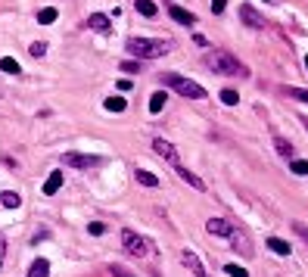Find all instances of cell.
Masks as SVG:
<instances>
[{
	"label": "cell",
	"instance_id": "obj_32",
	"mask_svg": "<svg viewBox=\"0 0 308 277\" xmlns=\"http://www.w3.org/2000/svg\"><path fill=\"white\" fill-rule=\"evenodd\" d=\"M88 231L93 234V237H100V234H103V231H106V228H103V224H100V221H93V224H90V228H88Z\"/></svg>",
	"mask_w": 308,
	"mask_h": 277
},
{
	"label": "cell",
	"instance_id": "obj_4",
	"mask_svg": "<svg viewBox=\"0 0 308 277\" xmlns=\"http://www.w3.org/2000/svg\"><path fill=\"white\" fill-rule=\"evenodd\" d=\"M122 246H125V253L134 256V258H143V256L150 253L147 240H143L140 234H134V231H122Z\"/></svg>",
	"mask_w": 308,
	"mask_h": 277
},
{
	"label": "cell",
	"instance_id": "obj_5",
	"mask_svg": "<svg viewBox=\"0 0 308 277\" xmlns=\"http://www.w3.org/2000/svg\"><path fill=\"white\" fill-rule=\"evenodd\" d=\"M100 162H103V156H88V153H66L63 156L66 169H93Z\"/></svg>",
	"mask_w": 308,
	"mask_h": 277
},
{
	"label": "cell",
	"instance_id": "obj_12",
	"mask_svg": "<svg viewBox=\"0 0 308 277\" xmlns=\"http://www.w3.org/2000/svg\"><path fill=\"white\" fill-rule=\"evenodd\" d=\"M28 277H50V262L47 258H34L28 268Z\"/></svg>",
	"mask_w": 308,
	"mask_h": 277
},
{
	"label": "cell",
	"instance_id": "obj_28",
	"mask_svg": "<svg viewBox=\"0 0 308 277\" xmlns=\"http://www.w3.org/2000/svg\"><path fill=\"white\" fill-rule=\"evenodd\" d=\"M286 94L293 97V100H299V103H308V90H305V87H289Z\"/></svg>",
	"mask_w": 308,
	"mask_h": 277
},
{
	"label": "cell",
	"instance_id": "obj_13",
	"mask_svg": "<svg viewBox=\"0 0 308 277\" xmlns=\"http://www.w3.org/2000/svg\"><path fill=\"white\" fill-rule=\"evenodd\" d=\"M175 171H177V174H181V178H184L187 184H190V187H196V190H205V184H202L199 178H196V174H193L190 169H184V165H175Z\"/></svg>",
	"mask_w": 308,
	"mask_h": 277
},
{
	"label": "cell",
	"instance_id": "obj_16",
	"mask_svg": "<svg viewBox=\"0 0 308 277\" xmlns=\"http://www.w3.org/2000/svg\"><path fill=\"white\" fill-rule=\"evenodd\" d=\"M88 22H90L93 31H109V16H106V13H93Z\"/></svg>",
	"mask_w": 308,
	"mask_h": 277
},
{
	"label": "cell",
	"instance_id": "obj_7",
	"mask_svg": "<svg viewBox=\"0 0 308 277\" xmlns=\"http://www.w3.org/2000/svg\"><path fill=\"white\" fill-rule=\"evenodd\" d=\"M205 231H209V234H218V237H230L237 228H234L230 221H224V218H209V221H205Z\"/></svg>",
	"mask_w": 308,
	"mask_h": 277
},
{
	"label": "cell",
	"instance_id": "obj_38",
	"mask_svg": "<svg viewBox=\"0 0 308 277\" xmlns=\"http://www.w3.org/2000/svg\"><path fill=\"white\" fill-rule=\"evenodd\" d=\"M0 265H3V258H0Z\"/></svg>",
	"mask_w": 308,
	"mask_h": 277
},
{
	"label": "cell",
	"instance_id": "obj_10",
	"mask_svg": "<svg viewBox=\"0 0 308 277\" xmlns=\"http://www.w3.org/2000/svg\"><path fill=\"white\" fill-rule=\"evenodd\" d=\"M59 187H63V171H50L47 174V181H44V193L47 196H53V193H59Z\"/></svg>",
	"mask_w": 308,
	"mask_h": 277
},
{
	"label": "cell",
	"instance_id": "obj_27",
	"mask_svg": "<svg viewBox=\"0 0 308 277\" xmlns=\"http://www.w3.org/2000/svg\"><path fill=\"white\" fill-rule=\"evenodd\" d=\"M289 169H293L296 174H308V162L305 159H289Z\"/></svg>",
	"mask_w": 308,
	"mask_h": 277
},
{
	"label": "cell",
	"instance_id": "obj_35",
	"mask_svg": "<svg viewBox=\"0 0 308 277\" xmlns=\"http://www.w3.org/2000/svg\"><path fill=\"white\" fill-rule=\"evenodd\" d=\"M305 72H308V56H305Z\"/></svg>",
	"mask_w": 308,
	"mask_h": 277
},
{
	"label": "cell",
	"instance_id": "obj_30",
	"mask_svg": "<svg viewBox=\"0 0 308 277\" xmlns=\"http://www.w3.org/2000/svg\"><path fill=\"white\" fill-rule=\"evenodd\" d=\"M122 69H125L128 75H137V72H140V63H131V60H128V63H122Z\"/></svg>",
	"mask_w": 308,
	"mask_h": 277
},
{
	"label": "cell",
	"instance_id": "obj_36",
	"mask_svg": "<svg viewBox=\"0 0 308 277\" xmlns=\"http://www.w3.org/2000/svg\"><path fill=\"white\" fill-rule=\"evenodd\" d=\"M305 128H308V119H305Z\"/></svg>",
	"mask_w": 308,
	"mask_h": 277
},
{
	"label": "cell",
	"instance_id": "obj_2",
	"mask_svg": "<svg viewBox=\"0 0 308 277\" xmlns=\"http://www.w3.org/2000/svg\"><path fill=\"white\" fill-rule=\"evenodd\" d=\"M205 65H209V72L215 75H249V69H246L240 60H234L230 53H224V50H215V53H205Z\"/></svg>",
	"mask_w": 308,
	"mask_h": 277
},
{
	"label": "cell",
	"instance_id": "obj_15",
	"mask_svg": "<svg viewBox=\"0 0 308 277\" xmlns=\"http://www.w3.org/2000/svg\"><path fill=\"white\" fill-rule=\"evenodd\" d=\"M0 206L19 209V206H22V196H19V193H13V190H3V193H0Z\"/></svg>",
	"mask_w": 308,
	"mask_h": 277
},
{
	"label": "cell",
	"instance_id": "obj_14",
	"mask_svg": "<svg viewBox=\"0 0 308 277\" xmlns=\"http://www.w3.org/2000/svg\"><path fill=\"white\" fill-rule=\"evenodd\" d=\"M230 246L237 249V253H243V256H252V249H249V243H246V237L240 231H234L230 234Z\"/></svg>",
	"mask_w": 308,
	"mask_h": 277
},
{
	"label": "cell",
	"instance_id": "obj_9",
	"mask_svg": "<svg viewBox=\"0 0 308 277\" xmlns=\"http://www.w3.org/2000/svg\"><path fill=\"white\" fill-rule=\"evenodd\" d=\"M181 262L193 271V277H209V274H205V268H202V262L190 253V249H184V253H181Z\"/></svg>",
	"mask_w": 308,
	"mask_h": 277
},
{
	"label": "cell",
	"instance_id": "obj_33",
	"mask_svg": "<svg viewBox=\"0 0 308 277\" xmlns=\"http://www.w3.org/2000/svg\"><path fill=\"white\" fill-rule=\"evenodd\" d=\"M112 274H115V277H134V274H128L122 265H112Z\"/></svg>",
	"mask_w": 308,
	"mask_h": 277
},
{
	"label": "cell",
	"instance_id": "obj_34",
	"mask_svg": "<svg viewBox=\"0 0 308 277\" xmlns=\"http://www.w3.org/2000/svg\"><path fill=\"white\" fill-rule=\"evenodd\" d=\"M0 258H3V234H0Z\"/></svg>",
	"mask_w": 308,
	"mask_h": 277
},
{
	"label": "cell",
	"instance_id": "obj_23",
	"mask_svg": "<svg viewBox=\"0 0 308 277\" xmlns=\"http://www.w3.org/2000/svg\"><path fill=\"white\" fill-rule=\"evenodd\" d=\"M221 103H224V106H237L240 103V94H237L234 87H224V90H221Z\"/></svg>",
	"mask_w": 308,
	"mask_h": 277
},
{
	"label": "cell",
	"instance_id": "obj_8",
	"mask_svg": "<svg viewBox=\"0 0 308 277\" xmlns=\"http://www.w3.org/2000/svg\"><path fill=\"white\" fill-rule=\"evenodd\" d=\"M240 19H243L246 25H249V28H264V19H262V16L252 10L249 3H243V6H240Z\"/></svg>",
	"mask_w": 308,
	"mask_h": 277
},
{
	"label": "cell",
	"instance_id": "obj_19",
	"mask_svg": "<svg viewBox=\"0 0 308 277\" xmlns=\"http://www.w3.org/2000/svg\"><path fill=\"white\" fill-rule=\"evenodd\" d=\"M0 72H6V75H19L22 72V65L13 60V56H3V60H0Z\"/></svg>",
	"mask_w": 308,
	"mask_h": 277
},
{
	"label": "cell",
	"instance_id": "obj_29",
	"mask_svg": "<svg viewBox=\"0 0 308 277\" xmlns=\"http://www.w3.org/2000/svg\"><path fill=\"white\" fill-rule=\"evenodd\" d=\"M224 268H227L230 277H249V271H246V268H240V265H224Z\"/></svg>",
	"mask_w": 308,
	"mask_h": 277
},
{
	"label": "cell",
	"instance_id": "obj_22",
	"mask_svg": "<svg viewBox=\"0 0 308 277\" xmlns=\"http://www.w3.org/2000/svg\"><path fill=\"white\" fill-rule=\"evenodd\" d=\"M134 178L140 181L143 187H159V178H156V174H150V171H140V169H137V174H134Z\"/></svg>",
	"mask_w": 308,
	"mask_h": 277
},
{
	"label": "cell",
	"instance_id": "obj_37",
	"mask_svg": "<svg viewBox=\"0 0 308 277\" xmlns=\"http://www.w3.org/2000/svg\"><path fill=\"white\" fill-rule=\"evenodd\" d=\"M264 3H271V0H264Z\"/></svg>",
	"mask_w": 308,
	"mask_h": 277
},
{
	"label": "cell",
	"instance_id": "obj_26",
	"mask_svg": "<svg viewBox=\"0 0 308 277\" xmlns=\"http://www.w3.org/2000/svg\"><path fill=\"white\" fill-rule=\"evenodd\" d=\"M28 53L34 56V60H41V56H44V53H47V44H44V41H34V44L28 47Z\"/></svg>",
	"mask_w": 308,
	"mask_h": 277
},
{
	"label": "cell",
	"instance_id": "obj_21",
	"mask_svg": "<svg viewBox=\"0 0 308 277\" xmlns=\"http://www.w3.org/2000/svg\"><path fill=\"white\" fill-rule=\"evenodd\" d=\"M56 16H59V13L53 10V6H44V10L38 13V22H41V25H53V22H56Z\"/></svg>",
	"mask_w": 308,
	"mask_h": 277
},
{
	"label": "cell",
	"instance_id": "obj_11",
	"mask_svg": "<svg viewBox=\"0 0 308 277\" xmlns=\"http://www.w3.org/2000/svg\"><path fill=\"white\" fill-rule=\"evenodd\" d=\"M168 16H171L175 22H181V25H193V22H196V16L187 13V10H181V6H168Z\"/></svg>",
	"mask_w": 308,
	"mask_h": 277
},
{
	"label": "cell",
	"instance_id": "obj_6",
	"mask_svg": "<svg viewBox=\"0 0 308 277\" xmlns=\"http://www.w3.org/2000/svg\"><path fill=\"white\" fill-rule=\"evenodd\" d=\"M153 149H156V156L168 159L171 165H181V162H177V153H175V147H171L165 137H156V140H153Z\"/></svg>",
	"mask_w": 308,
	"mask_h": 277
},
{
	"label": "cell",
	"instance_id": "obj_3",
	"mask_svg": "<svg viewBox=\"0 0 308 277\" xmlns=\"http://www.w3.org/2000/svg\"><path fill=\"white\" fill-rule=\"evenodd\" d=\"M162 85L171 87V90H177V94H184V97H190V100H205V97H209L202 85H196V81L184 78V75H175V72L162 75Z\"/></svg>",
	"mask_w": 308,
	"mask_h": 277
},
{
	"label": "cell",
	"instance_id": "obj_31",
	"mask_svg": "<svg viewBox=\"0 0 308 277\" xmlns=\"http://www.w3.org/2000/svg\"><path fill=\"white\" fill-rule=\"evenodd\" d=\"M224 6H227V0H212V13H224Z\"/></svg>",
	"mask_w": 308,
	"mask_h": 277
},
{
	"label": "cell",
	"instance_id": "obj_17",
	"mask_svg": "<svg viewBox=\"0 0 308 277\" xmlns=\"http://www.w3.org/2000/svg\"><path fill=\"white\" fill-rule=\"evenodd\" d=\"M268 249H271V253H277V256H289V243L280 240V237H271L268 240Z\"/></svg>",
	"mask_w": 308,
	"mask_h": 277
},
{
	"label": "cell",
	"instance_id": "obj_18",
	"mask_svg": "<svg viewBox=\"0 0 308 277\" xmlns=\"http://www.w3.org/2000/svg\"><path fill=\"white\" fill-rule=\"evenodd\" d=\"M134 6H137V13L147 16V19H153V16H156V3H153V0H134Z\"/></svg>",
	"mask_w": 308,
	"mask_h": 277
},
{
	"label": "cell",
	"instance_id": "obj_25",
	"mask_svg": "<svg viewBox=\"0 0 308 277\" xmlns=\"http://www.w3.org/2000/svg\"><path fill=\"white\" fill-rule=\"evenodd\" d=\"M274 144H277V153L280 156H286V159H293V144H286L284 137H274Z\"/></svg>",
	"mask_w": 308,
	"mask_h": 277
},
{
	"label": "cell",
	"instance_id": "obj_1",
	"mask_svg": "<svg viewBox=\"0 0 308 277\" xmlns=\"http://www.w3.org/2000/svg\"><path fill=\"white\" fill-rule=\"evenodd\" d=\"M171 50V41H156V38H131L128 41V53L137 60H159Z\"/></svg>",
	"mask_w": 308,
	"mask_h": 277
},
{
	"label": "cell",
	"instance_id": "obj_24",
	"mask_svg": "<svg viewBox=\"0 0 308 277\" xmlns=\"http://www.w3.org/2000/svg\"><path fill=\"white\" fill-rule=\"evenodd\" d=\"M162 106H165V94L159 90V94H153V97H150V112H153V115L162 112Z\"/></svg>",
	"mask_w": 308,
	"mask_h": 277
},
{
	"label": "cell",
	"instance_id": "obj_20",
	"mask_svg": "<svg viewBox=\"0 0 308 277\" xmlns=\"http://www.w3.org/2000/svg\"><path fill=\"white\" fill-rule=\"evenodd\" d=\"M103 106H106L109 109V112H125V97H106V103H103Z\"/></svg>",
	"mask_w": 308,
	"mask_h": 277
}]
</instances>
